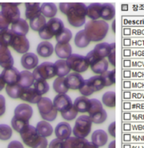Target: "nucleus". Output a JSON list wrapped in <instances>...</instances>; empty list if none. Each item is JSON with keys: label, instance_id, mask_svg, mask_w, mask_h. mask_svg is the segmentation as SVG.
<instances>
[{"label": "nucleus", "instance_id": "nucleus-58", "mask_svg": "<svg viewBox=\"0 0 144 148\" xmlns=\"http://www.w3.org/2000/svg\"><path fill=\"white\" fill-rule=\"evenodd\" d=\"M112 31L114 33L116 32V21L115 20H113V21H112Z\"/></svg>", "mask_w": 144, "mask_h": 148}, {"label": "nucleus", "instance_id": "nucleus-20", "mask_svg": "<svg viewBox=\"0 0 144 148\" xmlns=\"http://www.w3.org/2000/svg\"><path fill=\"white\" fill-rule=\"evenodd\" d=\"M21 64L27 70L35 69L38 65V57L34 53H25L21 57Z\"/></svg>", "mask_w": 144, "mask_h": 148}, {"label": "nucleus", "instance_id": "nucleus-35", "mask_svg": "<svg viewBox=\"0 0 144 148\" xmlns=\"http://www.w3.org/2000/svg\"><path fill=\"white\" fill-rule=\"evenodd\" d=\"M47 24V21H46V17L42 13L38 15L37 16H35L33 19L29 20V25L30 28L34 31H38L39 32Z\"/></svg>", "mask_w": 144, "mask_h": 148}, {"label": "nucleus", "instance_id": "nucleus-11", "mask_svg": "<svg viewBox=\"0 0 144 148\" xmlns=\"http://www.w3.org/2000/svg\"><path fill=\"white\" fill-rule=\"evenodd\" d=\"M2 13L10 24H14L21 19V12L18 8V3H5L1 4Z\"/></svg>", "mask_w": 144, "mask_h": 148}, {"label": "nucleus", "instance_id": "nucleus-28", "mask_svg": "<svg viewBox=\"0 0 144 148\" xmlns=\"http://www.w3.org/2000/svg\"><path fill=\"white\" fill-rule=\"evenodd\" d=\"M55 52L61 60H67L73 54L72 47L69 43H57L55 47Z\"/></svg>", "mask_w": 144, "mask_h": 148}, {"label": "nucleus", "instance_id": "nucleus-32", "mask_svg": "<svg viewBox=\"0 0 144 148\" xmlns=\"http://www.w3.org/2000/svg\"><path fill=\"white\" fill-rule=\"evenodd\" d=\"M41 5L39 3H25V16L27 19L31 20L41 14Z\"/></svg>", "mask_w": 144, "mask_h": 148}, {"label": "nucleus", "instance_id": "nucleus-34", "mask_svg": "<svg viewBox=\"0 0 144 148\" xmlns=\"http://www.w3.org/2000/svg\"><path fill=\"white\" fill-rule=\"evenodd\" d=\"M56 5L52 3H44L41 5V13L45 17L55 18L57 13Z\"/></svg>", "mask_w": 144, "mask_h": 148}, {"label": "nucleus", "instance_id": "nucleus-18", "mask_svg": "<svg viewBox=\"0 0 144 148\" xmlns=\"http://www.w3.org/2000/svg\"><path fill=\"white\" fill-rule=\"evenodd\" d=\"M43 97L38 94L34 88H24L22 90L20 99L31 103H38Z\"/></svg>", "mask_w": 144, "mask_h": 148}, {"label": "nucleus", "instance_id": "nucleus-52", "mask_svg": "<svg viewBox=\"0 0 144 148\" xmlns=\"http://www.w3.org/2000/svg\"><path fill=\"white\" fill-rule=\"evenodd\" d=\"M108 133L109 134L115 138L116 137V122H112L108 126Z\"/></svg>", "mask_w": 144, "mask_h": 148}, {"label": "nucleus", "instance_id": "nucleus-57", "mask_svg": "<svg viewBox=\"0 0 144 148\" xmlns=\"http://www.w3.org/2000/svg\"><path fill=\"white\" fill-rule=\"evenodd\" d=\"M108 148H116V141L115 140L110 143L109 145H108Z\"/></svg>", "mask_w": 144, "mask_h": 148}, {"label": "nucleus", "instance_id": "nucleus-48", "mask_svg": "<svg viewBox=\"0 0 144 148\" xmlns=\"http://www.w3.org/2000/svg\"><path fill=\"white\" fill-rule=\"evenodd\" d=\"M10 23L8 21V20L4 17L3 13L0 12V34L4 32L5 30L8 29V27Z\"/></svg>", "mask_w": 144, "mask_h": 148}, {"label": "nucleus", "instance_id": "nucleus-53", "mask_svg": "<svg viewBox=\"0 0 144 148\" xmlns=\"http://www.w3.org/2000/svg\"><path fill=\"white\" fill-rule=\"evenodd\" d=\"M8 148H24V146L22 145L21 142L18 141H12L8 144Z\"/></svg>", "mask_w": 144, "mask_h": 148}, {"label": "nucleus", "instance_id": "nucleus-38", "mask_svg": "<svg viewBox=\"0 0 144 148\" xmlns=\"http://www.w3.org/2000/svg\"><path fill=\"white\" fill-rule=\"evenodd\" d=\"M53 89L58 94H66L69 90V88L65 84V77H57L53 82Z\"/></svg>", "mask_w": 144, "mask_h": 148}, {"label": "nucleus", "instance_id": "nucleus-36", "mask_svg": "<svg viewBox=\"0 0 144 148\" xmlns=\"http://www.w3.org/2000/svg\"><path fill=\"white\" fill-rule=\"evenodd\" d=\"M86 82L95 92L99 91L105 87V83L104 82V79L102 78L101 75H96V76L91 77L87 79Z\"/></svg>", "mask_w": 144, "mask_h": 148}, {"label": "nucleus", "instance_id": "nucleus-6", "mask_svg": "<svg viewBox=\"0 0 144 148\" xmlns=\"http://www.w3.org/2000/svg\"><path fill=\"white\" fill-rule=\"evenodd\" d=\"M92 121L89 116H81L75 122L73 129V134L74 137L86 138L91 134L92 128Z\"/></svg>", "mask_w": 144, "mask_h": 148}, {"label": "nucleus", "instance_id": "nucleus-23", "mask_svg": "<svg viewBox=\"0 0 144 148\" xmlns=\"http://www.w3.org/2000/svg\"><path fill=\"white\" fill-rule=\"evenodd\" d=\"M73 106L78 112H88L91 108V99L86 96H80L75 99Z\"/></svg>", "mask_w": 144, "mask_h": 148}, {"label": "nucleus", "instance_id": "nucleus-56", "mask_svg": "<svg viewBox=\"0 0 144 148\" xmlns=\"http://www.w3.org/2000/svg\"><path fill=\"white\" fill-rule=\"evenodd\" d=\"M85 148H99L98 147H96L95 145H94V144L91 143V142H88L87 145L86 146V147Z\"/></svg>", "mask_w": 144, "mask_h": 148}, {"label": "nucleus", "instance_id": "nucleus-8", "mask_svg": "<svg viewBox=\"0 0 144 148\" xmlns=\"http://www.w3.org/2000/svg\"><path fill=\"white\" fill-rule=\"evenodd\" d=\"M86 59L89 62V65L95 73L101 75L108 71V62L106 59L99 57L94 51H91L86 55Z\"/></svg>", "mask_w": 144, "mask_h": 148}, {"label": "nucleus", "instance_id": "nucleus-33", "mask_svg": "<svg viewBox=\"0 0 144 148\" xmlns=\"http://www.w3.org/2000/svg\"><path fill=\"white\" fill-rule=\"evenodd\" d=\"M116 15V8L112 3H103V9L101 13V18L104 19V21H112L113 20Z\"/></svg>", "mask_w": 144, "mask_h": 148}, {"label": "nucleus", "instance_id": "nucleus-42", "mask_svg": "<svg viewBox=\"0 0 144 148\" xmlns=\"http://www.w3.org/2000/svg\"><path fill=\"white\" fill-rule=\"evenodd\" d=\"M34 87L41 95L47 94L50 89L47 82L44 80H36L34 84Z\"/></svg>", "mask_w": 144, "mask_h": 148}, {"label": "nucleus", "instance_id": "nucleus-29", "mask_svg": "<svg viewBox=\"0 0 144 148\" xmlns=\"http://www.w3.org/2000/svg\"><path fill=\"white\" fill-rule=\"evenodd\" d=\"M113 43H108V42H102L96 45L94 48V51L96 55L100 58L105 59L106 57L109 56V54L112 51Z\"/></svg>", "mask_w": 144, "mask_h": 148}, {"label": "nucleus", "instance_id": "nucleus-16", "mask_svg": "<svg viewBox=\"0 0 144 148\" xmlns=\"http://www.w3.org/2000/svg\"><path fill=\"white\" fill-rule=\"evenodd\" d=\"M85 80L82 76L77 73H69L65 77V84L69 90H80L84 85Z\"/></svg>", "mask_w": 144, "mask_h": 148}, {"label": "nucleus", "instance_id": "nucleus-51", "mask_svg": "<svg viewBox=\"0 0 144 148\" xmlns=\"http://www.w3.org/2000/svg\"><path fill=\"white\" fill-rule=\"evenodd\" d=\"M6 112V99L3 95H0V116H3Z\"/></svg>", "mask_w": 144, "mask_h": 148}, {"label": "nucleus", "instance_id": "nucleus-21", "mask_svg": "<svg viewBox=\"0 0 144 148\" xmlns=\"http://www.w3.org/2000/svg\"><path fill=\"white\" fill-rule=\"evenodd\" d=\"M88 142L89 141L86 138L70 137L66 140H64L63 148H85Z\"/></svg>", "mask_w": 144, "mask_h": 148}, {"label": "nucleus", "instance_id": "nucleus-27", "mask_svg": "<svg viewBox=\"0 0 144 148\" xmlns=\"http://www.w3.org/2000/svg\"><path fill=\"white\" fill-rule=\"evenodd\" d=\"M103 9V3H94L87 6V16L91 19V21H98L101 17Z\"/></svg>", "mask_w": 144, "mask_h": 148}, {"label": "nucleus", "instance_id": "nucleus-49", "mask_svg": "<svg viewBox=\"0 0 144 148\" xmlns=\"http://www.w3.org/2000/svg\"><path fill=\"white\" fill-rule=\"evenodd\" d=\"M63 143H64V140L56 138L50 143L48 148H63Z\"/></svg>", "mask_w": 144, "mask_h": 148}, {"label": "nucleus", "instance_id": "nucleus-39", "mask_svg": "<svg viewBox=\"0 0 144 148\" xmlns=\"http://www.w3.org/2000/svg\"><path fill=\"white\" fill-rule=\"evenodd\" d=\"M23 89L24 88H22L18 83L15 85H8L6 87V92L12 99H20Z\"/></svg>", "mask_w": 144, "mask_h": 148}, {"label": "nucleus", "instance_id": "nucleus-17", "mask_svg": "<svg viewBox=\"0 0 144 148\" xmlns=\"http://www.w3.org/2000/svg\"><path fill=\"white\" fill-rule=\"evenodd\" d=\"M20 74L21 73L18 71L17 69L12 67L3 70L1 73V76L3 77L7 85H15L19 82Z\"/></svg>", "mask_w": 144, "mask_h": 148}, {"label": "nucleus", "instance_id": "nucleus-54", "mask_svg": "<svg viewBox=\"0 0 144 148\" xmlns=\"http://www.w3.org/2000/svg\"><path fill=\"white\" fill-rule=\"evenodd\" d=\"M69 5L70 3H60V10L64 15H66L68 10H69Z\"/></svg>", "mask_w": 144, "mask_h": 148}, {"label": "nucleus", "instance_id": "nucleus-4", "mask_svg": "<svg viewBox=\"0 0 144 148\" xmlns=\"http://www.w3.org/2000/svg\"><path fill=\"white\" fill-rule=\"evenodd\" d=\"M64 22L59 18H52L47 22L46 25L38 32L40 38L44 40H49L54 36H57L64 29Z\"/></svg>", "mask_w": 144, "mask_h": 148}, {"label": "nucleus", "instance_id": "nucleus-13", "mask_svg": "<svg viewBox=\"0 0 144 148\" xmlns=\"http://www.w3.org/2000/svg\"><path fill=\"white\" fill-rule=\"evenodd\" d=\"M53 103L57 111L60 113L69 111L73 106L71 98L66 94H58L55 97Z\"/></svg>", "mask_w": 144, "mask_h": 148}, {"label": "nucleus", "instance_id": "nucleus-26", "mask_svg": "<svg viewBox=\"0 0 144 148\" xmlns=\"http://www.w3.org/2000/svg\"><path fill=\"white\" fill-rule=\"evenodd\" d=\"M35 79L34 77V75L28 70H25L21 72L20 74V80L18 84L22 88H29L31 86L34 84Z\"/></svg>", "mask_w": 144, "mask_h": 148}, {"label": "nucleus", "instance_id": "nucleus-43", "mask_svg": "<svg viewBox=\"0 0 144 148\" xmlns=\"http://www.w3.org/2000/svg\"><path fill=\"white\" fill-rule=\"evenodd\" d=\"M102 78L104 79L105 86H110L116 83V70L107 71L103 74H101Z\"/></svg>", "mask_w": 144, "mask_h": 148}, {"label": "nucleus", "instance_id": "nucleus-41", "mask_svg": "<svg viewBox=\"0 0 144 148\" xmlns=\"http://www.w3.org/2000/svg\"><path fill=\"white\" fill-rule=\"evenodd\" d=\"M72 38H73V34H72L71 30L69 29L68 28H64L61 31L60 34H59L57 36H56L57 43L61 44L69 43L70 40L72 39Z\"/></svg>", "mask_w": 144, "mask_h": 148}, {"label": "nucleus", "instance_id": "nucleus-30", "mask_svg": "<svg viewBox=\"0 0 144 148\" xmlns=\"http://www.w3.org/2000/svg\"><path fill=\"white\" fill-rule=\"evenodd\" d=\"M36 130L38 134L44 138L50 137L53 134V127L49 122L46 121H41L38 122L37 124Z\"/></svg>", "mask_w": 144, "mask_h": 148}, {"label": "nucleus", "instance_id": "nucleus-2", "mask_svg": "<svg viewBox=\"0 0 144 148\" xmlns=\"http://www.w3.org/2000/svg\"><path fill=\"white\" fill-rule=\"evenodd\" d=\"M66 16L68 21L72 26L76 28L82 27L86 23L87 6L83 3H70Z\"/></svg>", "mask_w": 144, "mask_h": 148}, {"label": "nucleus", "instance_id": "nucleus-44", "mask_svg": "<svg viewBox=\"0 0 144 148\" xmlns=\"http://www.w3.org/2000/svg\"><path fill=\"white\" fill-rule=\"evenodd\" d=\"M12 136V129L11 127L5 124L0 125V140L7 141L10 139Z\"/></svg>", "mask_w": 144, "mask_h": 148}, {"label": "nucleus", "instance_id": "nucleus-25", "mask_svg": "<svg viewBox=\"0 0 144 148\" xmlns=\"http://www.w3.org/2000/svg\"><path fill=\"white\" fill-rule=\"evenodd\" d=\"M12 30L13 31L14 34L21 36H25L29 32V25L27 21L24 19H20L19 21L12 25Z\"/></svg>", "mask_w": 144, "mask_h": 148}, {"label": "nucleus", "instance_id": "nucleus-55", "mask_svg": "<svg viewBox=\"0 0 144 148\" xmlns=\"http://www.w3.org/2000/svg\"><path fill=\"white\" fill-rule=\"evenodd\" d=\"M5 82L4 80H3V77L1 76V74H0V91L4 88L5 86Z\"/></svg>", "mask_w": 144, "mask_h": 148}, {"label": "nucleus", "instance_id": "nucleus-22", "mask_svg": "<svg viewBox=\"0 0 144 148\" xmlns=\"http://www.w3.org/2000/svg\"><path fill=\"white\" fill-rule=\"evenodd\" d=\"M108 140V134L103 130H97L94 131L91 135V143L98 147H104L107 143Z\"/></svg>", "mask_w": 144, "mask_h": 148}, {"label": "nucleus", "instance_id": "nucleus-5", "mask_svg": "<svg viewBox=\"0 0 144 148\" xmlns=\"http://www.w3.org/2000/svg\"><path fill=\"white\" fill-rule=\"evenodd\" d=\"M37 104H38V108L39 111L40 115L43 119V121H53L56 120L58 111L54 106L52 101L49 98L43 97Z\"/></svg>", "mask_w": 144, "mask_h": 148}, {"label": "nucleus", "instance_id": "nucleus-31", "mask_svg": "<svg viewBox=\"0 0 144 148\" xmlns=\"http://www.w3.org/2000/svg\"><path fill=\"white\" fill-rule=\"evenodd\" d=\"M54 64L58 77H64L69 74L71 69L65 60H59Z\"/></svg>", "mask_w": 144, "mask_h": 148}, {"label": "nucleus", "instance_id": "nucleus-19", "mask_svg": "<svg viewBox=\"0 0 144 148\" xmlns=\"http://www.w3.org/2000/svg\"><path fill=\"white\" fill-rule=\"evenodd\" d=\"M73 130L68 122H60L57 125L55 129V134L56 135L57 138L61 140H66L70 138L72 134Z\"/></svg>", "mask_w": 144, "mask_h": 148}, {"label": "nucleus", "instance_id": "nucleus-47", "mask_svg": "<svg viewBox=\"0 0 144 148\" xmlns=\"http://www.w3.org/2000/svg\"><path fill=\"white\" fill-rule=\"evenodd\" d=\"M79 91H80V93H81L83 96H86H86L91 95L92 94L95 93L94 90H93V89L91 87V86L88 84V82H86V80L85 81L84 85L82 86V87L79 90Z\"/></svg>", "mask_w": 144, "mask_h": 148}, {"label": "nucleus", "instance_id": "nucleus-45", "mask_svg": "<svg viewBox=\"0 0 144 148\" xmlns=\"http://www.w3.org/2000/svg\"><path fill=\"white\" fill-rule=\"evenodd\" d=\"M13 31L12 29H7L4 32H3L1 34H0V42L2 44L5 45L6 47H10V44L12 39V37H13Z\"/></svg>", "mask_w": 144, "mask_h": 148}, {"label": "nucleus", "instance_id": "nucleus-12", "mask_svg": "<svg viewBox=\"0 0 144 148\" xmlns=\"http://www.w3.org/2000/svg\"><path fill=\"white\" fill-rule=\"evenodd\" d=\"M10 47L13 48L16 52L20 54H25V53H28L30 45H29V40L25 36L14 34Z\"/></svg>", "mask_w": 144, "mask_h": 148}, {"label": "nucleus", "instance_id": "nucleus-9", "mask_svg": "<svg viewBox=\"0 0 144 148\" xmlns=\"http://www.w3.org/2000/svg\"><path fill=\"white\" fill-rule=\"evenodd\" d=\"M34 77L36 80H44L52 78L56 76L55 64L51 62H43L39 65H38L34 70Z\"/></svg>", "mask_w": 144, "mask_h": 148}, {"label": "nucleus", "instance_id": "nucleus-50", "mask_svg": "<svg viewBox=\"0 0 144 148\" xmlns=\"http://www.w3.org/2000/svg\"><path fill=\"white\" fill-rule=\"evenodd\" d=\"M108 61L109 63L112 66L116 65V44L113 42V46H112V51L109 54V56H108Z\"/></svg>", "mask_w": 144, "mask_h": 148}, {"label": "nucleus", "instance_id": "nucleus-3", "mask_svg": "<svg viewBox=\"0 0 144 148\" xmlns=\"http://www.w3.org/2000/svg\"><path fill=\"white\" fill-rule=\"evenodd\" d=\"M21 137L26 146L31 148H47L48 141L47 138L40 136L36 127L28 125L20 133Z\"/></svg>", "mask_w": 144, "mask_h": 148}, {"label": "nucleus", "instance_id": "nucleus-37", "mask_svg": "<svg viewBox=\"0 0 144 148\" xmlns=\"http://www.w3.org/2000/svg\"><path fill=\"white\" fill-rule=\"evenodd\" d=\"M74 42L77 47L85 48L90 44L91 40L89 39L85 30L82 29V30L79 31L78 33H77V34L75 36Z\"/></svg>", "mask_w": 144, "mask_h": 148}, {"label": "nucleus", "instance_id": "nucleus-40", "mask_svg": "<svg viewBox=\"0 0 144 148\" xmlns=\"http://www.w3.org/2000/svg\"><path fill=\"white\" fill-rule=\"evenodd\" d=\"M103 103L108 108H115L116 107V92L107 91L104 94L102 98Z\"/></svg>", "mask_w": 144, "mask_h": 148}, {"label": "nucleus", "instance_id": "nucleus-10", "mask_svg": "<svg viewBox=\"0 0 144 148\" xmlns=\"http://www.w3.org/2000/svg\"><path fill=\"white\" fill-rule=\"evenodd\" d=\"M66 61L69 66L70 69L73 70L75 73H77L86 72L90 66L86 57L79 54H72Z\"/></svg>", "mask_w": 144, "mask_h": 148}, {"label": "nucleus", "instance_id": "nucleus-15", "mask_svg": "<svg viewBox=\"0 0 144 148\" xmlns=\"http://www.w3.org/2000/svg\"><path fill=\"white\" fill-rule=\"evenodd\" d=\"M14 59L8 47L0 42V66L4 69L13 67Z\"/></svg>", "mask_w": 144, "mask_h": 148}, {"label": "nucleus", "instance_id": "nucleus-24", "mask_svg": "<svg viewBox=\"0 0 144 148\" xmlns=\"http://www.w3.org/2000/svg\"><path fill=\"white\" fill-rule=\"evenodd\" d=\"M54 51H55V48L53 45L47 41H43L40 42L37 47V52L43 58L51 56Z\"/></svg>", "mask_w": 144, "mask_h": 148}, {"label": "nucleus", "instance_id": "nucleus-1", "mask_svg": "<svg viewBox=\"0 0 144 148\" xmlns=\"http://www.w3.org/2000/svg\"><path fill=\"white\" fill-rule=\"evenodd\" d=\"M109 29L108 24L104 20H98V21H88L84 30L86 34L91 40V42H100L108 34V32Z\"/></svg>", "mask_w": 144, "mask_h": 148}, {"label": "nucleus", "instance_id": "nucleus-14", "mask_svg": "<svg viewBox=\"0 0 144 148\" xmlns=\"http://www.w3.org/2000/svg\"><path fill=\"white\" fill-rule=\"evenodd\" d=\"M15 115L13 117L23 122L29 123V120L33 116L34 111L30 105L27 103H21L18 105L15 109Z\"/></svg>", "mask_w": 144, "mask_h": 148}, {"label": "nucleus", "instance_id": "nucleus-46", "mask_svg": "<svg viewBox=\"0 0 144 148\" xmlns=\"http://www.w3.org/2000/svg\"><path fill=\"white\" fill-rule=\"evenodd\" d=\"M77 114H78V112L77 111V109L75 108L74 106H73L69 111H67L65 112L61 113V116L62 117L64 118V120L70 121H73V119H75V118L77 117Z\"/></svg>", "mask_w": 144, "mask_h": 148}, {"label": "nucleus", "instance_id": "nucleus-7", "mask_svg": "<svg viewBox=\"0 0 144 148\" xmlns=\"http://www.w3.org/2000/svg\"><path fill=\"white\" fill-rule=\"evenodd\" d=\"M88 113L92 122L95 124H102L108 118L107 112L104 108L102 103L96 99H91V108Z\"/></svg>", "mask_w": 144, "mask_h": 148}]
</instances>
